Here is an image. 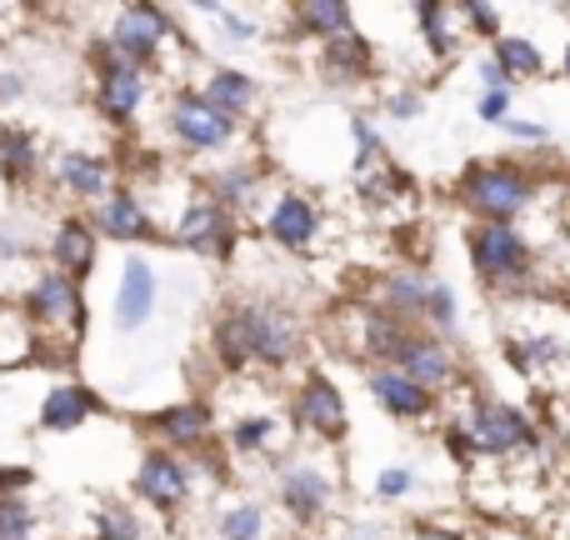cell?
Returning a JSON list of instances; mask_svg holds the SVG:
<instances>
[{
    "label": "cell",
    "mask_w": 570,
    "mask_h": 540,
    "mask_svg": "<svg viewBox=\"0 0 570 540\" xmlns=\"http://www.w3.org/2000/svg\"><path fill=\"white\" fill-rule=\"evenodd\" d=\"M391 301L405 305V311H421V305L431 301V285H425L421 275H395V281H391Z\"/></svg>",
    "instance_id": "cell-30"
},
{
    "label": "cell",
    "mask_w": 570,
    "mask_h": 540,
    "mask_svg": "<svg viewBox=\"0 0 570 540\" xmlns=\"http://www.w3.org/2000/svg\"><path fill=\"white\" fill-rule=\"evenodd\" d=\"M266 435H271V421H240L236 425V445H240V451H261V445H266Z\"/></svg>",
    "instance_id": "cell-34"
},
{
    "label": "cell",
    "mask_w": 570,
    "mask_h": 540,
    "mask_svg": "<svg viewBox=\"0 0 570 540\" xmlns=\"http://www.w3.org/2000/svg\"><path fill=\"white\" fill-rule=\"evenodd\" d=\"M220 536H226V540H256L261 536V511H256V505L230 511L226 521H220Z\"/></svg>",
    "instance_id": "cell-31"
},
{
    "label": "cell",
    "mask_w": 570,
    "mask_h": 540,
    "mask_svg": "<svg viewBox=\"0 0 570 540\" xmlns=\"http://www.w3.org/2000/svg\"><path fill=\"white\" fill-rule=\"evenodd\" d=\"M371 391L381 395V405H385V411H395V415H425V411H431L425 385H415L411 375H401V371H375L371 375Z\"/></svg>",
    "instance_id": "cell-14"
},
{
    "label": "cell",
    "mask_w": 570,
    "mask_h": 540,
    "mask_svg": "<svg viewBox=\"0 0 570 540\" xmlns=\"http://www.w3.org/2000/svg\"><path fill=\"white\" fill-rule=\"evenodd\" d=\"M566 70H570V50H566Z\"/></svg>",
    "instance_id": "cell-41"
},
{
    "label": "cell",
    "mask_w": 570,
    "mask_h": 540,
    "mask_svg": "<svg viewBox=\"0 0 570 540\" xmlns=\"http://www.w3.org/2000/svg\"><path fill=\"white\" fill-rule=\"evenodd\" d=\"M136 516L130 511H120V505H106V511H100V536L106 540H136Z\"/></svg>",
    "instance_id": "cell-32"
},
{
    "label": "cell",
    "mask_w": 570,
    "mask_h": 540,
    "mask_svg": "<svg viewBox=\"0 0 570 540\" xmlns=\"http://www.w3.org/2000/svg\"><path fill=\"white\" fill-rule=\"evenodd\" d=\"M525 180L515 176V170H501V166H491V170H471V180H465V200H471L481 216H491V220H505V216H515V210L525 206Z\"/></svg>",
    "instance_id": "cell-2"
},
{
    "label": "cell",
    "mask_w": 570,
    "mask_h": 540,
    "mask_svg": "<svg viewBox=\"0 0 570 540\" xmlns=\"http://www.w3.org/2000/svg\"><path fill=\"white\" fill-rule=\"evenodd\" d=\"M180 246L196 251V256H226L230 251V220L220 216V206H210V200L190 206L186 220H180Z\"/></svg>",
    "instance_id": "cell-4"
},
{
    "label": "cell",
    "mask_w": 570,
    "mask_h": 540,
    "mask_svg": "<svg viewBox=\"0 0 570 540\" xmlns=\"http://www.w3.org/2000/svg\"><path fill=\"white\" fill-rule=\"evenodd\" d=\"M30 311H36L40 321H50V325H70V331H76V325H80L76 281H70V275H60V271L40 275L36 291H30Z\"/></svg>",
    "instance_id": "cell-5"
},
{
    "label": "cell",
    "mask_w": 570,
    "mask_h": 540,
    "mask_svg": "<svg viewBox=\"0 0 570 540\" xmlns=\"http://www.w3.org/2000/svg\"><path fill=\"white\" fill-rule=\"evenodd\" d=\"M30 536H36V516L6 495V501H0V540H30Z\"/></svg>",
    "instance_id": "cell-28"
},
{
    "label": "cell",
    "mask_w": 570,
    "mask_h": 540,
    "mask_svg": "<svg viewBox=\"0 0 570 540\" xmlns=\"http://www.w3.org/2000/svg\"><path fill=\"white\" fill-rule=\"evenodd\" d=\"M415 110H421V100H415V96H391V116L395 120H411Z\"/></svg>",
    "instance_id": "cell-40"
},
{
    "label": "cell",
    "mask_w": 570,
    "mask_h": 540,
    "mask_svg": "<svg viewBox=\"0 0 570 540\" xmlns=\"http://www.w3.org/2000/svg\"><path fill=\"white\" fill-rule=\"evenodd\" d=\"M170 126H176V136L196 150H216V146H226V136H230V120L216 116L206 100H180Z\"/></svg>",
    "instance_id": "cell-7"
},
{
    "label": "cell",
    "mask_w": 570,
    "mask_h": 540,
    "mask_svg": "<svg viewBox=\"0 0 570 540\" xmlns=\"http://www.w3.org/2000/svg\"><path fill=\"white\" fill-rule=\"evenodd\" d=\"M425 311H431L435 325H451L455 321V295L445 291V285H431V301H425Z\"/></svg>",
    "instance_id": "cell-33"
},
{
    "label": "cell",
    "mask_w": 570,
    "mask_h": 540,
    "mask_svg": "<svg viewBox=\"0 0 570 540\" xmlns=\"http://www.w3.org/2000/svg\"><path fill=\"white\" fill-rule=\"evenodd\" d=\"M140 495H146L150 505H160V511L180 505V495H186V471H180V461H170V455H146V465H140Z\"/></svg>",
    "instance_id": "cell-12"
},
{
    "label": "cell",
    "mask_w": 570,
    "mask_h": 540,
    "mask_svg": "<svg viewBox=\"0 0 570 540\" xmlns=\"http://www.w3.org/2000/svg\"><path fill=\"white\" fill-rule=\"evenodd\" d=\"M271 236H276L281 246H305V240L315 236V210H311V200L281 196L276 210H271Z\"/></svg>",
    "instance_id": "cell-16"
},
{
    "label": "cell",
    "mask_w": 570,
    "mask_h": 540,
    "mask_svg": "<svg viewBox=\"0 0 570 540\" xmlns=\"http://www.w3.org/2000/svg\"><path fill=\"white\" fill-rule=\"evenodd\" d=\"M471 256H475V266L491 275V281H511V275L525 271L531 251H525V240L515 236V230H505V226H481V230L471 236Z\"/></svg>",
    "instance_id": "cell-3"
},
{
    "label": "cell",
    "mask_w": 570,
    "mask_h": 540,
    "mask_svg": "<svg viewBox=\"0 0 570 540\" xmlns=\"http://www.w3.org/2000/svg\"><path fill=\"white\" fill-rule=\"evenodd\" d=\"M281 501H285V511H291L295 521H315V516L325 511V501H331V481H325L321 471H311V465H301V471H285Z\"/></svg>",
    "instance_id": "cell-10"
},
{
    "label": "cell",
    "mask_w": 570,
    "mask_h": 540,
    "mask_svg": "<svg viewBox=\"0 0 570 540\" xmlns=\"http://www.w3.org/2000/svg\"><path fill=\"white\" fill-rule=\"evenodd\" d=\"M140 96H146V80H140V70L126 66V60L100 76V110H106L110 120H126L130 110L140 106Z\"/></svg>",
    "instance_id": "cell-13"
},
{
    "label": "cell",
    "mask_w": 570,
    "mask_h": 540,
    "mask_svg": "<svg viewBox=\"0 0 570 540\" xmlns=\"http://www.w3.org/2000/svg\"><path fill=\"white\" fill-rule=\"evenodd\" d=\"M461 16L471 20V26H481V30L495 26V10H491V6H461Z\"/></svg>",
    "instance_id": "cell-37"
},
{
    "label": "cell",
    "mask_w": 570,
    "mask_h": 540,
    "mask_svg": "<svg viewBox=\"0 0 570 540\" xmlns=\"http://www.w3.org/2000/svg\"><path fill=\"white\" fill-rule=\"evenodd\" d=\"M501 76H535L541 70V50L531 46V40H521V36H505L501 40Z\"/></svg>",
    "instance_id": "cell-27"
},
{
    "label": "cell",
    "mask_w": 570,
    "mask_h": 540,
    "mask_svg": "<svg viewBox=\"0 0 570 540\" xmlns=\"http://www.w3.org/2000/svg\"><path fill=\"white\" fill-rule=\"evenodd\" d=\"M301 26L311 30V36H325V30H331V40H335L351 30V10L335 6V0H311V6H301Z\"/></svg>",
    "instance_id": "cell-26"
},
{
    "label": "cell",
    "mask_w": 570,
    "mask_h": 540,
    "mask_svg": "<svg viewBox=\"0 0 570 540\" xmlns=\"http://www.w3.org/2000/svg\"><path fill=\"white\" fill-rule=\"evenodd\" d=\"M471 445L475 451H485V455H505V451H515L521 441H531V421H525L515 405H501V401H485V405H475V415H471Z\"/></svg>",
    "instance_id": "cell-1"
},
{
    "label": "cell",
    "mask_w": 570,
    "mask_h": 540,
    "mask_svg": "<svg viewBox=\"0 0 570 540\" xmlns=\"http://www.w3.org/2000/svg\"><path fill=\"white\" fill-rule=\"evenodd\" d=\"M415 16H421L431 50H435V56H445V50H451V26H445V6H421Z\"/></svg>",
    "instance_id": "cell-29"
},
{
    "label": "cell",
    "mask_w": 570,
    "mask_h": 540,
    "mask_svg": "<svg viewBox=\"0 0 570 540\" xmlns=\"http://www.w3.org/2000/svg\"><path fill=\"white\" fill-rule=\"evenodd\" d=\"M365 66H371V50H365V40L361 36H335V40H325V70H331L335 80H355V76H365Z\"/></svg>",
    "instance_id": "cell-22"
},
{
    "label": "cell",
    "mask_w": 570,
    "mask_h": 540,
    "mask_svg": "<svg viewBox=\"0 0 570 540\" xmlns=\"http://www.w3.org/2000/svg\"><path fill=\"white\" fill-rule=\"evenodd\" d=\"M220 190H226L230 200H250V176L246 170H230V176L220 180Z\"/></svg>",
    "instance_id": "cell-36"
},
{
    "label": "cell",
    "mask_w": 570,
    "mask_h": 540,
    "mask_svg": "<svg viewBox=\"0 0 570 540\" xmlns=\"http://www.w3.org/2000/svg\"><path fill=\"white\" fill-rule=\"evenodd\" d=\"M60 180H66L76 196H100L106 190V166L96 156H66L60 160Z\"/></svg>",
    "instance_id": "cell-24"
},
{
    "label": "cell",
    "mask_w": 570,
    "mask_h": 540,
    "mask_svg": "<svg viewBox=\"0 0 570 540\" xmlns=\"http://www.w3.org/2000/svg\"><path fill=\"white\" fill-rule=\"evenodd\" d=\"M150 305H156V275H150L146 261H130V266L120 271V291H116L120 331H136V325L150 315Z\"/></svg>",
    "instance_id": "cell-8"
},
{
    "label": "cell",
    "mask_w": 570,
    "mask_h": 540,
    "mask_svg": "<svg viewBox=\"0 0 570 540\" xmlns=\"http://www.w3.org/2000/svg\"><path fill=\"white\" fill-rule=\"evenodd\" d=\"M411 485H415V481H411V471H385L375 491H381L385 501H395V495H405V491H411Z\"/></svg>",
    "instance_id": "cell-35"
},
{
    "label": "cell",
    "mask_w": 570,
    "mask_h": 540,
    "mask_svg": "<svg viewBox=\"0 0 570 540\" xmlns=\"http://www.w3.org/2000/svg\"><path fill=\"white\" fill-rule=\"evenodd\" d=\"M90 411H96L90 391H80V385H60V391H50L46 405H40V425H46V431H76Z\"/></svg>",
    "instance_id": "cell-15"
},
{
    "label": "cell",
    "mask_w": 570,
    "mask_h": 540,
    "mask_svg": "<svg viewBox=\"0 0 570 540\" xmlns=\"http://www.w3.org/2000/svg\"><path fill=\"white\" fill-rule=\"evenodd\" d=\"M206 100L210 110H216V116H240V110H246V100H250V80L240 76V70H220V76H210L206 80Z\"/></svg>",
    "instance_id": "cell-21"
},
{
    "label": "cell",
    "mask_w": 570,
    "mask_h": 540,
    "mask_svg": "<svg viewBox=\"0 0 570 540\" xmlns=\"http://www.w3.org/2000/svg\"><path fill=\"white\" fill-rule=\"evenodd\" d=\"M250 335H256V361L285 365L295 351V325L281 311H250Z\"/></svg>",
    "instance_id": "cell-11"
},
{
    "label": "cell",
    "mask_w": 570,
    "mask_h": 540,
    "mask_svg": "<svg viewBox=\"0 0 570 540\" xmlns=\"http://www.w3.org/2000/svg\"><path fill=\"white\" fill-rule=\"evenodd\" d=\"M425 540H441V536H425Z\"/></svg>",
    "instance_id": "cell-42"
},
{
    "label": "cell",
    "mask_w": 570,
    "mask_h": 540,
    "mask_svg": "<svg viewBox=\"0 0 570 540\" xmlns=\"http://www.w3.org/2000/svg\"><path fill=\"white\" fill-rule=\"evenodd\" d=\"M401 375H411L415 385H441L451 375V355L431 341H411L401 351Z\"/></svg>",
    "instance_id": "cell-17"
},
{
    "label": "cell",
    "mask_w": 570,
    "mask_h": 540,
    "mask_svg": "<svg viewBox=\"0 0 570 540\" xmlns=\"http://www.w3.org/2000/svg\"><path fill=\"white\" fill-rule=\"evenodd\" d=\"M20 485H30L26 465H10V471H0V491H20Z\"/></svg>",
    "instance_id": "cell-38"
},
{
    "label": "cell",
    "mask_w": 570,
    "mask_h": 540,
    "mask_svg": "<svg viewBox=\"0 0 570 540\" xmlns=\"http://www.w3.org/2000/svg\"><path fill=\"white\" fill-rule=\"evenodd\" d=\"M501 110H505V90H491V96H481V116L485 120H501Z\"/></svg>",
    "instance_id": "cell-39"
},
{
    "label": "cell",
    "mask_w": 570,
    "mask_h": 540,
    "mask_svg": "<svg viewBox=\"0 0 570 540\" xmlns=\"http://www.w3.org/2000/svg\"><path fill=\"white\" fill-rule=\"evenodd\" d=\"M295 411H301V421L311 425V431H321V435H341L345 431V405H341V395H335V385L331 381H305V391H301V401H295Z\"/></svg>",
    "instance_id": "cell-9"
},
{
    "label": "cell",
    "mask_w": 570,
    "mask_h": 540,
    "mask_svg": "<svg viewBox=\"0 0 570 540\" xmlns=\"http://www.w3.org/2000/svg\"><path fill=\"white\" fill-rule=\"evenodd\" d=\"M216 355L226 365H246L256 355V335H250V311H236L216 325Z\"/></svg>",
    "instance_id": "cell-20"
},
{
    "label": "cell",
    "mask_w": 570,
    "mask_h": 540,
    "mask_svg": "<svg viewBox=\"0 0 570 540\" xmlns=\"http://www.w3.org/2000/svg\"><path fill=\"white\" fill-rule=\"evenodd\" d=\"M160 36H166V20H160V10H150V6H130L126 16L116 20V50L126 56V66L146 60L150 50L160 46Z\"/></svg>",
    "instance_id": "cell-6"
},
{
    "label": "cell",
    "mask_w": 570,
    "mask_h": 540,
    "mask_svg": "<svg viewBox=\"0 0 570 540\" xmlns=\"http://www.w3.org/2000/svg\"><path fill=\"white\" fill-rule=\"evenodd\" d=\"M56 261L70 271V281H76V275H86L90 266H96V236H90L80 220H66V226H60V236H56Z\"/></svg>",
    "instance_id": "cell-19"
},
{
    "label": "cell",
    "mask_w": 570,
    "mask_h": 540,
    "mask_svg": "<svg viewBox=\"0 0 570 540\" xmlns=\"http://www.w3.org/2000/svg\"><path fill=\"white\" fill-rule=\"evenodd\" d=\"M100 226H106L116 240H146L150 236L146 210L136 206V196H116V200H110L106 216H100Z\"/></svg>",
    "instance_id": "cell-23"
},
{
    "label": "cell",
    "mask_w": 570,
    "mask_h": 540,
    "mask_svg": "<svg viewBox=\"0 0 570 540\" xmlns=\"http://www.w3.org/2000/svg\"><path fill=\"white\" fill-rule=\"evenodd\" d=\"M156 425L176 445H200V441H206V431H210V411H206V405H196V401H190V405H170V411L156 415Z\"/></svg>",
    "instance_id": "cell-18"
},
{
    "label": "cell",
    "mask_w": 570,
    "mask_h": 540,
    "mask_svg": "<svg viewBox=\"0 0 570 540\" xmlns=\"http://www.w3.org/2000/svg\"><path fill=\"white\" fill-rule=\"evenodd\" d=\"M0 166H6L10 176H30V170H36V140L16 126H0Z\"/></svg>",
    "instance_id": "cell-25"
}]
</instances>
